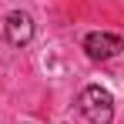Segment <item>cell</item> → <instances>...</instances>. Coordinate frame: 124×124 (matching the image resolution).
<instances>
[{"label":"cell","mask_w":124,"mask_h":124,"mask_svg":"<svg viewBox=\"0 0 124 124\" xmlns=\"http://www.w3.org/2000/svg\"><path fill=\"white\" fill-rule=\"evenodd\" d=\"M77 107H81V114L87 117V124H111L114 121V97L101 84L84 87L81 97H77Z\"/></svg>","instance_id":"obj_1"},{"label":"cell","mask_w":124,"mask_h":124,"mask_svg":"<svg viewBox=\"0 0 124 124\" xmlns=\"http://www.w3.org/2000/svg\"><path fill=\"white\" fill-rule=\"evenodd\" d=\"M3 30H7V40L14 44V47H23V44H30V40H34V20H30V14H23V10L7 14Z\"/></svg>","instance_id":"obj_3"},{"label":"cell","mask_w":124,"mask_h":124,"mask_svg":"<svg viewBox=\"0 0 124 124\" xmlns=\"http://www.w3.org/2000/svg\"><path fill=\"white\" fill-rule=\"evenodd\" d=\"M84 50L91 61H111L124 50V37L121 34H107V30H94L84 37Z\"/></svg>","instance_id":"obj_2"}]
</instances>
